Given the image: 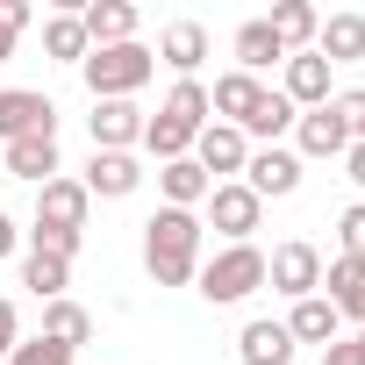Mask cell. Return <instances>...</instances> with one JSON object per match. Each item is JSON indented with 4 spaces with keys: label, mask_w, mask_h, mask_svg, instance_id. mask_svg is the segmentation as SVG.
I'll use <instances>...</instances> for the list:
<instances>
[{
    "label": "cell",
    "mask_w": 365,
    "mask_h": 365,
    "mask_svg": "<svg viewBox=\"0 0 365 365\" xmlns=\"http://www.w3.org/2000/svg\"><path fill=\"white\" fill-rule=\"evenodd\" d=\"M201 215L194 208H158L150 222H143V272L158 279V287H187L194 272H201Z\"/></svg>",
    "instance_id": "cell-1"
},
{
    "label": "cell",
    "mask_w": 365,
    "mask_h": 365,
    "mask_svg": "<svg viewBox=\"0 0 365 365\" xmlns=\"http://www.w3.org/2000/svg\"><path fill=\"white\" fill-rule=\"evenodd\" d=\"M86 93L93 101H136L143 86H150V72H158V51H143V43H108V51H86Z\"/></svg>",
    "instance_id": "cell-2"
},
{
    "label": "cell",
    "mask_w": 365,
    "mask_h": 365,
    "mask_svg": "<svg viewBox=\"0 0 365 365\" xmlns=\"http://www.w3.org/2000/svg\"><path fill=\"white\" fill-rule=\"evenodd\" d=\"M201 301H215V308H237V301H251L258 287H265V251L258 244H222L215 258H201Z\"/></svg>",
    "instance_id": "cell-3"
},
{
    "label": "cell",
    "mask_w": 365,
    "mask_h": 365,
    "mask_svg": "<svg viewBox=\"0 0 365 365\" xmlns=\"http://www.w3.org/2000/svg\"><path fill=\"white\" fill-rule=\"evenodd\" d=\"M265 287H272V294H287V301H308V294H322V251H315L308 237L279 244V251L265 258Z\"/></svg>",
    "instance_id": "cell-4"
},
{
    "label": "cell",
    "mask_w": 365,
    "mask_h": 365,
    "mask_svg": "<svg viewBox=\"0 0 365 365\" xmlns=\"http://www.w3.org/2000/svg\"><path fill=\"white\" fill-rule=\"evenodd\" d=\"M22 136H58V108L36 86H0V143H22Z\"/></svg>",
    "instance_id": "cell-5"
},
{
    "label": "cell",
    "mask_w": 365,
    "mask_h": 365,
    "mask_svg": "<svg viewBox=\"0 0 365 365\" xmlns=\"http://www.w3.org/2000/svg\"><path fill=\"white\" fill-rule=\"evenodd\" d=\"M258 215H265V201L244 187V179H222V187H208V222L222 230V244H251Z\"/></svg>",
    "instance_id": "cell-6"
},
{
    "label": "cell",
    "mask_w": 365,
    "mask_h": 365,
    "mask_svg": "<svg viewBox=\"0 0 365 365\" xmlns=\"http://www.w3.org/2000/svg\"><path fill=\"white\" fill-rule=\"evenodd\" d=\"M244 187H251L258 201H287V194L301 187V158H294L287 143H265V150H251V158H244Z\"/></svg>",
    "instance_id": "cell-7"
},
{
    "label": "cell",
    "mask_w": 365,
    "mask_h": 365,
    "mask_svg": "<svg viewBox=\"0 0 365 365\" xmlns=\"http://www.w3.org/2000/svg\"><path fill=\"white\" fill-rule=\"evenodd\" d=\"M244 158H251V143H244V129H230V122H208L201 136H194V165L215 179H244Z\"/></svg>",
    "instance_id": "cell-8"
},
{
    "label": "cell",
    "mask_w": 365,
    "mask_h": 365,
    "mask_svg": "<svg viewBox=\"0 0 365 365\" xmlns=\"http://www.w3.org/2000/svg\"><path fill=\"white\" fill-rule=\"evenodd\" d=\"M86 208H93V194L79 187V179H51V187H36V222L43 230H79L86 237Z\"/></svg>",
    "instance_id": "cell-9"
},
{
    "label": "cell",
    "mask_w": 365,
    "mask_h": 365,
    "mask_svg": "<svg viewBox=\"0 0 365 365\" xmlns=\"http://www.w3.org/2000/svg\"><path fill=\"white\" fill-rule=\"evenodd\" d=\"M143 108L136 101H93V115H86V129H93V150H129V143H143Z\"/></svg>",
    "instance_id": "cell-10"
},
{
    "label": "cell",
    "mask_w": 365,
    "mask_h": 365,
    "mask_svg": "<svg viewBox=\"0 0 365 365\" xmlns=\"http://www.w3.org/2000/svg\"><path fill=\"white\" fill-rule=\"evenodd\" d=\"M322 301L336 308V322L365 329V258H329L322 265Z\"/></svg>",
    "instance_id": "cell-11"
},
{
    "label": "cell",
    "mask_w": 365,
    "mask_h": 365,
    "mask_svg": "<svg viewBox=\"0 0 365 365\" xmlns=\"http://www.w3.org/2000/svg\"><path fill=\"white\" fill-rule=\"evenodd\" d=\"M0 172L8 179H29V187H51L65 172L58 165V136H22V143H0Z\"/></svg>",
    "instance_id": "cell-12"
},
{
    "label": "cell",
    "mask_w": 365,
    "mask_h": 365,
    "mask_svg": "<svg viewBox=\"0 0 365 365\" xmlns=\"http://www.w3.org/2000/svg\"><path fill=\"white\" fill-rule=\"evenodd\" d=\"M344 150H351V129L336 108H308L294 122V158H344Z\"/></svg>",
    "instance_id": "cell-13"
},
{
    "label": "cell",
    "mask_w": 365,
    "mask_h": 365,
    "mask_svg": "<svg viewBox=\"0 0 365 365\" xmlns=\"http://www.w3.org/2000/svg\"><path fill=\"white\" fill-rule=\"evenodd\" d=\"M79 187H86V194H101V201H129V194L143 187V165H136L129 150H93V165H86Z\"/></svg>",
    "instance_id": "cell-14"
},
{
    "label": "cell",
    "mask_w": 365,
    "mask_h": 365,
    "mask_svg": "<svg viewBox=\"0 0 365 365\" xmlns=\"http://www.w3.org/2000/svg\"><path fill=\"white\" fill-rule=\"evenodd\" d=\"M265 93H272L265 79H251V72H222V79L208 86V108H215L230 129H244V122L258 115V101H265Z\"/></svg>",
    "instance_id": "cell-15"
},
{
    "label": "cell",
    "mask_w": 365,
    "mask_h": 365,
    "mask_svg": "<svg viewBox=\"0 0 365 365\" xmlns=\"http://www.w3.org/2000/svg\"><path fill=\"white\" fill-rule=\"evenodd\" d=\"M279 93L308 115V108H329V65L315 58V51H294L287 58V79H279Z\"/></svg>",
    "instance_id": "cell-16"
},
{
    "label": "cell",
    "mask_w": 365,
    "mask_h": 365,
    "mask_svg": "<svg viewBox=\"0 0 365 365\" xmlns=\"http://www.w3.org/2000/svg\"><path fill=\"white\" fill-rule=\"evenodd\" d=\"M79 29H86L93 51H108V43H136V8H129V0H93V8H79Z\"/></svg>",
    "instance_id": "cell-17"
},
{
    "label": "cell",
    "mask_w": 365,
    "mask_h": 365,
    "mask_svg": "<svg viewBox=\"0 0 365 365\" xmlns=\"http://www.w3.org/2000/svg\"><path fill=\"white\" fill-rule=\"evenodd\" d=\"M158 65H172L179 79H194V72L208 65V29H201V22H172V29L158 36Z\"/></svg>",
    "instance_id": "cell-18"
},
{
    "label": "cell",
    "mask_w": 365,
    "mask_h": 365,
    "mask_svg": "<svg viewBox=\"0 0 365 365\" xmlns=\"http://www.w3.org/2000/svg\"><path fill=\"white\" fill-rule=\"evenodd\" d=\"M315 58L322 65H358L365 58V15H329L315 29Z\"/></svg>",
    "instance_id": "cell-19"
},
{
    "label": "cell",
    "mask_w": 365,
    "mask_h": 365,
    "mask_svg": "<svg viewBox=\"0 0 365 365\" xmlns=\"http://www.w3.org/2000/svg\"><path fill=\"white\" fill-rule=\"evenodd\" d=\"M208 187H215V179H208L194 158L158 165V194H165V208H201V201H208Z\"/></svg>",
    "instance_id": "cell-20"
},
{
    "label": "cell",
    "mask_w": 365,
    "mask_h": 365,
    "mask_svg": "<svg viewBox=\"0 0 365 365\" xmlns=\"http://www.w3.org/2000/svg\"><path fill=\"white\" fill-rule=\"evenodd\" d=\"M265 29L279 36V51L294 58V51H315V29H322V15L308 8V0H279V8L265 15Z\"/></svg>",
    "instance_id": "cell-21"
},
{
    "label": "cell",
    "mask_w": 365,
    "mask_h": 365,
    "mask_svg": "<svg viewBox=\"0 0 365 365\" xmlns=\"http://www.w3.org/2000/svg\"><path fill=\"white\" fill-rule=\"evenodd\" d=\"M237 358H244V365H294V336H287V322H244Z\"/></svg>",
    "instance_id": "cell-22"
},
{
    "label": "cell",
    "mask_w": 365,
    "mask_h": 365,
    "mask_svg": "<svg viewBox=\"0 0 365 365\" xmlns=\"http://www.w3.org/2000/svg\"><path fill=\"white\" fill-rule=\"evenodd\" d=\"M230 51H237V72H251V79H258V72H272V65H287V51H279V36L265 29V15H258V22H244Z\"/></svg>",
    "instance_id": "cell-23"
},
{
    "label": "cell",
    "mask_w": 365,
    "mask_h": 365,
    "mask_svg": "<svg viewBox=\"0 0 365 365\" xmlns=\"http://www.w3.org/2000/svg\"><path fill=\"white\" fill-rule=\"evenodd\" d=\"M287 336H294V344H336V308H329L322 294L294 301V308H287Z\"/></svg>",
    "instance_id": "cell-24"
},
{
    "label": "cell",
    "mask_w": 365,
    "mask_h": 365,
    "mask_svg": "<svg viewBox=\"0 0 365 365\" xmlns=\"http://www.w3.org/2000/svg\"><path fill=\"white\" fill-rule=\"evenodd\" d=\"M43 336L65 344V351H79V344L93 336V315H86L79 301H43Z\"/></svg>",
    "instance_id": "cell-25"
},
{
    "label": "cell",
    "mask_w": 365,
    "mask_h": 365,
    "mask_svg": "<svg viewBox=\"0 0 365 365\" xmlns=\"http://www.w3.org/2000/svg\"><path fill=\"white\" fill-rule=\"evenodd\" d=\"M143 150H150L158 165L194 158V129H187V122H172V115H150V122H143Z\"/></svg>",
    "instance_id": "cell-26"
},
{
    "label": "cell",
    "mask_w": 365,
    "mask_h": 365,
    "mask_svg": "<svg viewBox=\"0 0 365 365\" xmlns=\"http://www.w3.org/2000/svg\"><path fill=\"white\" fill-rule=\"evenodd\" d=\"M22 287H29L36 301H65V287H72V265H65V258H43V251H29V258H22Z\"/></svg>",
    "instance_id": "cell-27"
},
{
    "label": "cell",
    "mask_w": 365,
    "mask_h": 365,
    "mask_svg": "<svg viewBox=\"0 0 365 365\" xmlns=\"http://www.w3.org/2000/svg\"><path fill=\"white\" fill-rule=\"evenodd\" d=\"M158 115H172V122H187V129H194V136H201V129H208V115H215V108H208V86H201V79H179V86H172V93H165V108H158Z\"/></svg>",
    "instance_id": "cell-28"
},
{
    "label": "cell",
    "mask_w": 365,
    "mask_h": 365,
    "mask_svg": "<svg viewBox=\"0 0 365 365\" xmlns=\"http://www.w3.org/2000/svg\"><path fill=\"white\" fill-rule=\"evenodd\" d=\"M43 51H51V58H65V65H86V51H93V43H86V29H79V15H72V8L43 22Z\"/></svg>",
    "instance_id": "cell-29"
},
{
    "label": "cell",
    "mask_w": 365,
    "mask_h": 365,
    "mask_svg": "<svg viewBox=\"0 0 365 365\" xmlns=\"http://www.w3.org/2000/svg\"><path fill=\"white\" fill-rule=\"evenodd\" d=\"M294 122H301V108H294L287 93H265V101H258V115L244 122V143H251V136H265V143H279V136H287Z\"/></svg>",
    "instance_id": "cell-30"
},
{
    "label": "cell",
    "mask_w": 365,
    "mask_h": 365,
    "mask_svg": "<svg viewBox=\"0 0 365 365\" xmlns=\"http://www.w3.org/2000/svg\"><path fill=\"white\" fill-rule=\"evenodd\" d=\"M22 237H29V251H43V258H65V265H72V258H79V244H86L79 230H43V222H29Z\"/></svg>",
    "instance_id": "cell-31"
},
{
    "label": "cell",
    "mask_w": 365,
    "mask_h": 365,
    "mask_svg": "<svg viewBox=\"0 0 365 365\" xmlns=\"http://www.w3.org/2000/svg\"><path fill=\"white\" fill-rule=\"evenodd\" d=\"M29 22H36L29 0H0V65L15 58V43H22V29H29Z\"/></svg>",
    "instance_id": "cell-32"
},
{
    "label": "cell",
    "mask_w": 365,
    "mask_h": 365,
    "mask_svg": "<svg viewBox=\"0 0 365 365\" xmlns=\"http://www.w3.org/2000/svg\"><path fill=\"white\" fill-rule=\"evenodd\" d=\"M8 365H72V351L51 344V336H22V344L8 351Z\"/></svg>",
    "instance_id": "cell-33"
},
{
    "label": "cell",
    "mask_w": 365,
    "mask_h": 365,
    "mask_svg": "<svg viewBox=\"0 0 365 365\" xmlns=\"http://www.w3.org/2000/svg\"><path fill=\"white\" fill-rule=\"evenodd\" d=\"M336 244H344L336 258H365V201H351V208L336 215Z\"/></svg>",
    "instance_id": "cell-34"
},
{
    "label": "cell",
    "mask_w": 365,
    "mask_h": 365,
    "mask_svg": "<svg viewBox=\"0 0 365 365\" xmlns=\"http://www.w3.org/2000/svg\"><path fill=\"white\" fill-rule=\"evenodd\" d=\"M329 108L344 115V129H351V143H365V86H351V93H336Z\"/></svg>",
    "instance_id": "cell-35"
},
{
    "label": "cell",
    "mask_w": 365,
    "mask_h": 365,
    "mask_svg": "<svg viewBox=\"0 0 365 365\" xmlns=\"http://www.w3.org/2000/svg\"><path fill=\"white\" fill-rule=\"evenodd\" d=\"M15 344H22V315H15V301H8V294H0V358H8Z\"/></svg>",
    "instance_id": "cell-36"
},
{
    "label": "cell",
    "mask_w": 365,
    "mask_h": 365,
    "mask_svg": "<svg viewBox=\"0 0 365 365\" xmlns=\"http://www.w3.org/2000/svg\"><path fill=\"white\" fill-rule=\"evenodd\" d=\"M344 179H351V187L365 194V143H351V150H344Z\"/></svg>",
    "instance_id": "cell-37"
},
{
    "label": "cell",
    "mask_w": 365,
    "mask_h": 365,
    "mask_svg": "<svg viewBox=\"0 0 365 365\" xmlns=\"http://www.w3.org/2000/svg\"><path fill=\"white\" fill-rule=\"evenodd\" d=\"M322 365H365V358H358V344L336 336V344H322Z\"/></svg>",
    "instance_id": "cell-38"
},
{
    "label": "cell",
    "mask_w": 365,
    "mask_h": 365,
    "mask_svg": "<svg viewBox=\"0 0 365 365\" xmlns=\"http://www.w3.org/2000/svg\"><path fill=\"white\" fill-rule=\"evenodd\" d=\"M15 244H22V230H15V215H0V258H15Z\"/></svg>",
    "instance_id": "cell-39"
},
{
    "label": "cell",
    "mask_w": 365,
    "mask_h": 365,
    "mask_svg": "<svg viewBox=\"0 0 365 365\" xmlns=\"http://www.w3.org/2000/svg\"><path fill=\"white\" fill-rule=\"evenodd\" d=\"M351 344H358V358H365V329H358V336H351Z\"/></svg>",
    "instance_id": "cell-40"
}]
</instances>
